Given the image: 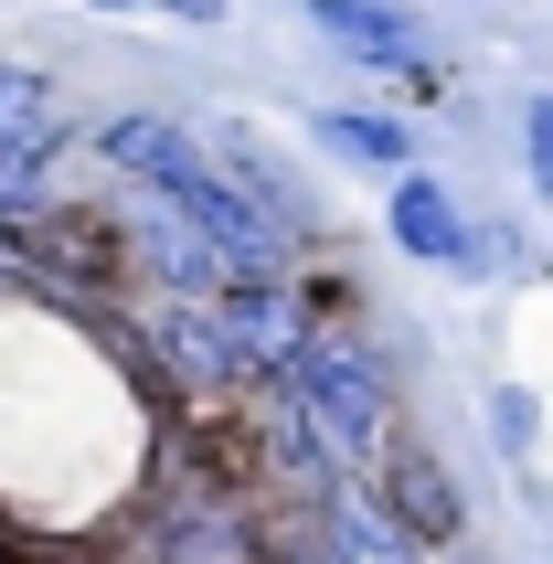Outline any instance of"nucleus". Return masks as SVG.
<instances>
[{"label": "nucleus", "mask_w": 553, "mask_h": 564, "mask_svg": "<svg viewBox=\"0 0 553 564\" xmlns=\"http://www.w3.org/2000/svg\"><path fill=\"white\" fill-rule=\"evenodd\" d=\"M160 351H171L182 373H246L235 341H224V310H214V299H171V310H160Z\"/></svg>", "instance_id": "6"}, {"label": "nucleus", "mask_w": 553, "mask_h": 564, "mask_svg": "<svg viewBox=\"0 0 553 564\" xmlns=\"http://www.w3.org/2000/svg\"><path fill=\"white\" fill-rule=\"evenodd\" d=\"M96 11H171V22H224V0H96Z\"/></svg>", "instance_id": "11"}, {"label": "nucleus", "mask_w": 553, "mask_h": 564, "mask_svg": "<svg viewBox=\"0 0 553 564\" xmlns=\"http://www.w3.org/2000/svg\"><path fill=\"white\" fill-rule=\"evenodd\" d=\"M522 139H532V171H543V192H553V96H532V118H522Z\"/></svg>", "instance_id": "12"}, {"label": "nucleus", "mask_w": 553, "mask_h": 564, "mask_svg": "<svg viewBox=\"0 0 553 564\" xmlns=\"http://www.w3.org/2000/svg\"><path fill=\"white\" fill-rule=\"evenodd\" d=\"M394 235H404V256H468V224H458V203H447L436 182L394 192Z\"/></svg>", "instance_id": "7"}, {"label": "nucleus", "mask_w": 553, "mask_h": 564, "mask_svg": "<svg viewBox=\"0 0 553 564\" xmlns=\"http://www.w3.org/2000/svg\"><path fill=\"white\" fill-rule=\"evenodd\" d=\"M214 310H224V341H235V362H246V373H256V362H288V351L308 341V330H299V310H288L267 278H224V299H214Z\"/></svg>", "instance_id": "2"}, {"label": "nucleus", "mask_w": 553, "mask_h": 564, "mask_svg": "<svg viewBox=\"0 0 553 564\" xmlns=\"http://www.w3.org/2000/svg\"><path fill=\"white\" fill-rule=\"evenodd\" d=\"M288 383H299L308 437L340 447V458H383V383L351 341H299L288 351Z\"/></svg>", "instance_id": "1"}, {"label": "nucleus", "mask_w": 553, "mask_h": 564, "mask_svg": "<svg viewBox=\"0 0 553 564\" xmlns=\"http://www.w3.org/2000/svg\"><path fill=\"white\" fill-rule=\"evenodd\" d=\"M340 564H404L394 522H383L372 501H340Z\"/></svg>", "instance_id": "9"}, {"label": "nucleus", "mask_w": 553, "mask_h": 564, "mask_svg": "<svg viewBox=\"0 0 553 564\" xmlns=\"http://www.w3.org/2000/svg\"><path fill=\"white\" fill-rule=\"evenodd\" d=\"M319 32H330L340 54H372V64H415V22H404L394 0H308Z\"/></svg>", "instance_id": "3"}, {"label": "nucleus", "mask_w": 553, "mask_h": 564, "mask_svg": "<svg viewBox=\"0 0 553 564\" xmlns=\"http://www.w3.org/2000/svg\"><path fill=\"white\" fill-rule=\"evenodd\" d=\"M394 533H415V543L458 533V490H447V469L426 447H394Z\"/></svg>", "instance_id": "4"}, {"label": "nucleus", "mask_w": 553, "mask_h": 564, "mask_svg": "<svg viewBox=\"0 0 553 564\" xmlns=\"http://www.w3.org/2000/svg\"><path fill=\"white\" fill-rule=\"evenodd\" d=\"M107 160H118L128 182L171 192V182H182V171H192V160H203V150H192V139H182V128H171V118H118V128H107Z\"/></svg>", "instance_id": "5"}, {"label": "nucleus", "mask_w": 553, "mask_h": 564, "mask_svg": "<svg viewBox=\"0 0 553 564\" xmlns=\"http://www.w3.org/2000/svg\"><path fill=\"white\" fill-rule=\"evenodd\" d=\"M0 150H54V96L32 86V75H0Z\"/></svg>", "instance_id": "8"}, {"label": "nucleus", "mask_w": 553, "mask_h": 564, "mask_svg": "<svg viewBox=\"0 0 553 564\" xmlns=\"http://www.w3.org/2000/svg\"><path fill=\"white\" fill-rule=\"evenodd\" d=\"M319 139L351 150V160H404V128L394 118H319Z\"/></svg>", "instance_id": "10"}]
</instances>
